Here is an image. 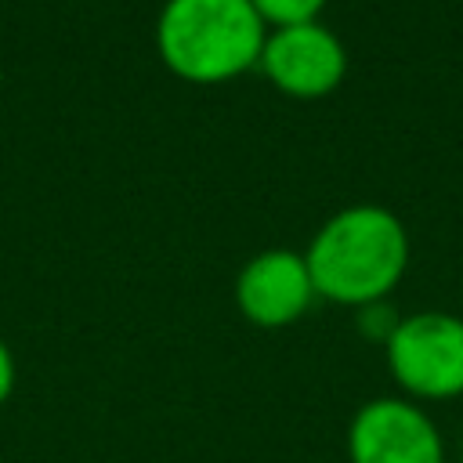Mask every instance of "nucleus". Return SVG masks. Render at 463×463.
Returning a JSON list of instances; mask_svg holds the SVG:
<instances>
[{
    "label": "nucleus",
    "instance_id": "f257e3e1",
    "mask_svg": "<svg viewBox=\"0 0 463 463\" xmlns=\"http://www.w3.org/2000/svg\"><path fill=\"white\" fill-rule=\"evenodd\" d=\"M315 293L362 307L387 300L409 268V232L398 213L380 203H354L336 210L304 250Z\"/></svg>",
    "mask_w": 463,
    "mask_h": 463
},
{
    "label": "nucleus",
    "instance_id": "f03ea898",
    "mask_svg": "<svg viewBox=\"0 0 463 463\" xmlns=\"http://www.w3.org/2000/svg\"><path fill=\"white\" fill-rule=\"evenodd\" d=\"M268 25L250 0H166L156 18L163 65L188 83H224L260 61Z\"/></svg>",
    "mask_w": 463,
    "mask_h": 463
},
{
    "label": "nucleus",
    "instance_id": "7ed1b4c3",
    "mask_svg": "<svg viewBox=\"0 0 463 463\" xmlns=\"http://www.w3.org/2000/svg\"><path fill=\"white\" fill-rule=\"evenodd\" d=\"M387 373L420 405L463 398V315L412 311L383 344Z\"/></svg>",
    "mask_w": 463,
    "mask_h": 463
},
{
    "label": "nucleus",
    "instance_id": "20e7f679",
    "mask_svg": "<svg viewBox=\"0 0 463 463\" xmlns=\"http://www.w3.org/2000/svg\"><path fill=\"white\" fill-rule=\"evenodd\" d=\"M351 463H449V445L434 416L405 398H369L347 423Z\"/></svg>",
    "mask_w": 463,
    "mask_h": 463
},
{
    "label": "nucleus",
    "instance_id": "39448f33",
    "mask_svg": "<svg viewBox=\"0 0 463 463\" xmlns=\"http://www.w3.org/2000/svg\"><path fill=\"white\" fill-rule=\"evenodd\" d=\"M264 76L289 98L311 101L333 94L344 76H347V47L344 40L315 22H297V25H279L268 29L260 61Z\"/></svg>",
    "mask_w": 463,
    "mask_h": 463
},
{
    "label": "nucleus",
    "instance_id": "423d86ee",
    "mask_svg": "<svg viewBox=\"0 0 463 463\" xmlns=\"http://www.w3.org/2000/svg\"><path fill=\"white\" fill-rule=\"evenodd\" d=\"M315 282L304 253L297 250H260L235 279V304L246 322L260 329L293 326L315 300Z\"/></svg>",
    "mask_w": 463,
    "mask_h": 463
},
{
    "label": "nucleus",
    "instance_id": "0eeeda50",
    "mask_svg": "<svg viewBox=\"0 0 463 463\" xmlns=\"http://www.w3.org/2000/svg\"><path fill=\"white\" fill-rule=\"evenodd\" d=\"M257 7V14L264 18L268 29L279 25H297V22H315L318 11L326 7V0H250Z\"/></svg>",
    "mask_w": 463,
    "mask_h": 463
},
{
    "label": "nucleus",
    "instance_id": "6e6552de",
    "mask_svg": "<svg viewBox=\"0 0 463 463\" xmlns=\"http://www.w3.org/2000/svg\"><path fill=\"white\" fill-rule=\"evenodd\" d=\"M398 322H402V315L394 311L391 300H373V304L354 307V326H358V333H362L365 340H373V344H387L391 333L398 329Z\"/></svg>",
    "mask_w": 463,
    "mask_h": 463
},
{
    "label": "nucleus",
    "instance_id": "1a4fd4ad",
    "mask_svg": "<svg viewBox=\"0 0 463 463\" xmlns=\"http://www.w3.org/2000/svg\"><path fill=\"white\" fill-rule=\"evenodd\" d=\"M14 391V358H11V347L0 340V405L11 398Z\"/></svg>",
    "mask_w": 463,
    "mask_h": 463
},
{
    "label": "nucleus",
    "instance_id": "9d476101",
    "mask_svg": "<svg viewBox=\"0 0 463 463\" xmlns=\"http://www.w3.org/2000/svg\"><path fill=\"white\" fill-rule=\"evenodd\" d=\"M456 463H463V430H459V441H456Z\"/></svg>",
    "mask_w": 463,
    "mask_h": 463
}]
</instances>
